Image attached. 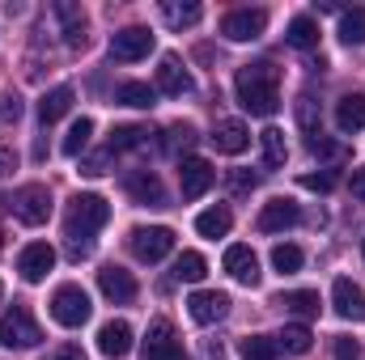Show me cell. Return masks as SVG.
Instances as JSON below:
<instances>
[{
	"mask_svg": "<svg viewBox=\"0 0 365 360\" xmlns=\"http://www.w3.org/2000/svg\"><path fill=\"white\" fill-rule=\"evenodd\" d=\"M340 38H344L349 47H361L365 43V4L349 9V13L340 17Z\"/></svg>",
	"mask_w": 365,
	"mask_h": 360,
	"instance_id": "obj_30",
	"label": "cell"
},
{
	"mask_svg": "<svg viewBox=\"0 0 365 360\" xmlns=\"http://www.w3.org/2000/svg\"><path fill=\"white\" fill-rule=\"evenodd\" d=\"M115 102L136 106V110H149V106H158V90L145 85V81H123V85L115 90Z\"/></svg>",
	"mask_w": 365,
	"mask_h": 360,
	"instance_id": "obj_24",
	"label": "cell"
},
{
	"mask_svg": "<svg viewBox=\"0 0 365 360\" xmlns=\"http://www.w3.org/2000/svg\"><path fill=\"white\" fill-rule=\"evenodd\" d=\"M149 51H153V34L145 26H128V30H115L110 34V60L132 64V60H145Z\"/></svg>",
	"mask_w": 365,
	"mask_h": 360,
	"instance_id": "obj_9",
	"label": "cell"
},
{
	"mask_svg": "<svg viewBox=\"0 0 365 360\" xmlns=\"http://www.w3.org/2000/svg\"><path fill=\"white\" fill-rule=\"evenodd\" d=\"M140 144H149V132L145 127H115L110 132V153H123V149H140Z\"/></svg>",
	"mask_w": 365,
	"mask_h": 360,
	"instance_id": "obj_34",
	"label": "cell"
},
{
	"mask_svg": "<svg viewBox=\"0 0 365 360\" xmlns=\"http://www.w3.org/2000/svg\"><path fill=\"white\" fill-rule=\"evenodd\" d=\"M234 93H238L242 110H251V115H276V106H280V68H276L272 60L238 68Z\"/></svg>",
	"mask_w": 365,
	"mask_h": 360,
	"instance_id": "obj_1",
	"label": "cell"
},
{
	"mask_svg": "<svg viewBox=\"0 0 365 360\" xmlns=\"http://www.w3.org/2000/svg\"><path fill=\"white\" fill-rule=\"evenodd\" d=\"M98 352H102V356H110V360L128 356V352H132V327H128L123 318L106 322V327L98 331Z\"/></svg>",
	"mask_w": 365,
	"mask_h": 360,
	"instance_id": "obj_18",
	"label": "cell"
},
{
	"mask_svg": "<svg viewBox=\"0 0 365 360\" xmlns=\"http://www.w3.org/2000/svg\"><path fill=\"white\" fill-rule=\"evenodd\" d=\"M179 144H182V149H191V144H195V127H191V123L170 127V153H179Z\"/></svg>",
	"mask_w": 365,
	"mask_h": 360,
	"instance_id": "obj_38",
	"label": "cell"
},
{
	"mask_svg": "<svg viewBox=\"0 0 365 360\" xmlns=\"http://www.w3.org/2000/svg\"><path fill=\"white\" fill-rule=\"evenodd\" d=\"M187 314H191L200 327H212V322H221V318L230 314V297H225V292H217V288L191 292V297H187Z\"/></svg>",
	"mask_w": 365,
	"mask_h": 360,
	"instance_id": "obj_11",
	"label": "cell"
},
{
	"mask_svg": "<svg viewBox=\"0 0 365 360\" xmlns=\"http://www.w3.org/2000/svg\"><path fill=\"white\" fill-rule=\"evenodd\" d=\"M90 136H93V123L90 119H77V123L68 127V136H64V157H77V153L90 144Z\"/></svg>",
	"mask_w": 365,
	"mask_h": 360,
	"instance_id": "obj_35",
	"label": "cell"
},
{
	"mask_svg": "<svg viewBox=\"0 0 365 360\" xmlns=\"http://www.w3.org/2000/svg\"><path fill=\"white\" fill-rule=\"evenodd\" d=\"M4 203H9V199H4V195H0V212H4Z\"/></svg>",
	"mask_w": 365,
	"mask_h": 360,
	"instance_id": "obj_47",
	"label": "cell"
},
{
	"mask_svg": "<svg viewBox=\"0 0 365 360\" xmlns=\"http://www.w3.org/2000/svg\"><path fill=\"white\" fill-rule=\"evenodd\" d=\"M9 170H17V153H13L9 144H0V179H4Z\"/></svg>",
	"mask_w": 365,
	"mask_h": 360,
	"instance_id": "obj_44",
	"label": "cell"
},
{
	"mask_svg": "<svg viewBox=\"0 0 365 360\" xmlns=\"http://www.w3.org/2000/svg\"><path fill=\"white\" fill-rule=\"evenodd\" d=\"M297 221H302V208H297L293 199H268L255 225H259V233H280V229H289V225H297Z\"/></svg>",
	"mask_w": 365,
	"mask_h": 360,
	"instance_id": "obj_16",
	"label": "cell"
},
{
	"mask_svg": "<svg viewBox=\"0 0 365 360\" xmlns=\"http://www.w3.org/2000/svg\"><path fill=\"white\" fill-rule=\"evenodd\" d=\"M302 263H306V255H302L297 246H276L272 250V268L280 271V275H293Z\"/></svg>",
	"mask_w": 365,
	"mask_h": 360,
	"instance_id": "obj_36",
	"label": "cell"
},
{
	"mask_svg": "<svg viewBox=\"0 0 365 360\" xmlns=\"http://www.w3.org/2000/svg\"><path fill=\"white\" fill-rule=\"evenodd\" d=\"M259 140H264V166H268V170L284 166V157H289V149H284V132H280V127H268Z\"/></svg>",
	"mask_w": 365,
	"mask_h": 360,
	"instance_id": "obj_32",
	"label": "cell"
},
{
	"mask_svg": "<svg viewBox=\"0 0 365 360\" xmlns=\"http://www.w3.org/2000/svg\"><path fill=\"white\" fill-rule=\"evenodd\" d=\"M98 288H102V297H106V301H115V305L136 301V280H132V271L115 268V263L98 271Z\"/></svg>",
	"mask_w": 365,
	"mask_h": 360,
	"instance_id": "obj_13",
	"label": "cell"
},
{
	"mask_svg": "<svg viewBox=\"0 0 365 360\" xmlns=\"http://www.w3.org/2000/svg\"><path fill=\"white\" fill-rule=\"evenodd\" d=\"M208 140L217 144V153L238 157V153L251 144V132H247V123H242V119H225V123H217V127H212V136H208Z\"/></svg>",
	"mask_w": 365,
	"mask_h": 360,
	"instance_id": "obj_17",
	"label": "cell"
},
{
	"mask_svg": "<svg viewBox=\"0 0 365 360\" xmlns=\"http://www.w3.org/2000/svg\"><path fill=\"white\" fill-rule=\"evenodd\" d=\"M208 275V263H204V255H195V250H182L179 259H175V280H187V284H195V280H204Z\"/></svg>",
	"mask_w": 365,
	"mask_h": 360,
	"instance_id": "obj_31",
	"label": "cell"
},
{
	"mask_svg": "<svg viewBox=\"0 0 365 360\" xmlns=\"http://www.w3.org/2000/svg\"><path fill=\"white\" fill-rule=\"evenodd\" d=\"M13 216L21 225H43L51 216V191L43 182H26L17 195H13Z\"/></svg>",
	"mask_w": 365,
	"mask_h": 360,
	"instance_id": "obj_6",
	"label": "cell"
},
{
	"mask_svg": "<svg viewBox=\"0 0 365 360\" xmlns=\"http://www.w3.org/2000/svg\"><path fill=\"white\" fill-rule=\"evenodd\" d=\"M310 327H302V322H293V327H284L280 335H276V348H284V352H293V356H302V352H310Z\"/></svg>",
	"mask_w": 365,
	"mask_h": 360,
	"instance_id": "obj_29",
	"label": "cell"
},
{
	"mask_svg": "<svg viewBox=\"0 0 365 360\" xmlns=\"http://www.w3.org/2000/svg\"><path fill=\"white\" fill-rule=\"evenodd\" d=\"M238 352H242V360H276V339H268V335H247L242 344H238Z\"/></svg>",
	"mask_w": 365,
	"mask_h": 360,
	"instance_id": "obj_33",
	"label": "cell"
},
{
	"mask_svg": "<svg viewBox=\"0 0 365 360\" xmlns=\"http://www.w3.org/2000/svg\"><path fill=\"white\" fill-rule=\"evenodd\" d=\"M361 250H365V242H361Z\"/></svg>",
	"mask_w": 365,
	"mask_h": 360,
	"instance_id": "obj_49",
	"label": "cell"
},
{
	"mask_svg": "<svg viewBox=\"0 0 365 360\" xmlns=\"http://www.w3.org/2000/svg\"><path fill=\"white\" fill-rule=\"evenodd\" d=\"M284 38H289V47L310 51V47H319V21L302 13V17H293V21H289V34H284Z\"/></svg>",
	"mask_w": 365,
	"mask_h": 360,
	"instance_id": "obj_26",
	"label": "cell"
},
{
	"mask_svg": "<svg viewBox=\"0 0 365 360\" xmlns=\"http://www.w3.org/2000/svg\"><path fill=\"white\" fill-rule=\"evenodd\" d=\"M225 271L238 280V284H259V259L251 246H230L225 250Z\"/></svg>",
	"mask_w": 365,
	"mask_h": 360,
	"instance_id": "obj_19",
	"label": "cell"
},
{
	"mask_svg": "<svg viewBox=\"0 0 365 360\" xmlns=\"http://www.w3.org/2000/svg\"><path fill=\"white\" fill-rule=\"evenodd\" d=\"M43 360H90V356H86L81 344H60V348H51Z\"/></svg>",
	"mask_w": 365,
	"mask_h": 360,
	"instance_id": "obj_40",
	"label": "cell"
},
{
	"mask_svg": "<svg viewBox=\"0 0 365 360\" xmlns=\"http://www.w3.org/2000/svg\"><path fill=\"white\" fill-rule=\"evenodd\" d=\"M264 30H268V13H264V9H234V13L221 17V34H225L230 43H251V38H259Z\"/></svg>",
	"mask_w": 365,
	"mask_h": 360,
	"instance_id": "obj_8",
	"label": "cell"
},
{
	"mask_svg": "<svg viewBox=\"0 0 365 360\" xmlns=\"http://www.w3.org/2000/svg\"><path fill=\"white\" fill-rule=\"evenodd\" d=\"M0 119H4V123H17V119H21V97H17V93H4V97H0Z\"/></svg>",
	"mask_w": 365,
	"mask_h": 360,
	"instance_id": "obj_41",
	"label": "cell"
},
{
	"mask_svg": "<svg viewBox=\"0 0 365 360\" xmlns=\"http://www.w3.org/2000/svg\"><path fill=\"white\" fill-rule=\"evenodd\" d=\"M123 191L136 203H145V208H162L166 203V186H162V179L153 170H128L123 174Z\"/></svg>",
	"mask_w": 365,
	"mask_h": 360,
	"instance_id": "obj_10",
	"label": "cell"
},
{
	"mask_svg": "<svg viewBox=\"0 0 365 360\" xmlns=\"http://www.w3.org/2000/svg\"><path fill=\"white\" fill-rule=\"evenodd\" d=\"M128 246H132V255L140 259V263H162L170 250H175V229H166V225H149V229H132V238H128Z\"/></svg>",
	"mask_w": 365,
	"mask_h": 360,
	"instance_id": "obj_5",
	"label": "cell"
},
{
	"mask_svg": "<svg viewBox=\"0 0 365 360\" xmlns=\"http://www.w3.org/2000/svg\"><path fill=\"white\" fill-rule=\"evenodd\" d=\"M110 221V203L102 195H73L68 199V221H64V233H68V255L73 259H90L93 250V233Z\"/></svg>",
	"mask_w": 365,
	"mask_h": 360,
	"instance_id": "obj_2",
	"label": "cell"
},
{
	"mask_svg": "<svg viewBox=\"0 0 365 360\" xmlns=\"http://www.w3.org/2000/svg\"><path fill=\"white\" fill-rule=\"evenodd\" d=\"M230 186H234V191H251V186H255V174H242V170H238V174H230Z\"/></svg>",
	"mask_w": 365,
	"mask_h": 360,
	"instance_id": "obj_46",
	"label": "cell"
},
{
	"mask_svg": "<svg viewBox=\"0 0 365 360\" xmlns=\"http://www.w3.org/2000/svg\"><path fill=\"white\" fill-rule=\"evenodd\" d=\"M140 356L145 360H187L182 356L179 335H175V327H170L166 318H153V322H149V335H145V344H140Z\"/></svg>",
	"mask_w": 365,
	"mask_h": 360,
	"instance_id": "obj_7",
	"label": "cell"
},
{
	"mask_svg": "<svg viewBox=\"0 0 365 360\" xmlns=\"http://www.w3.org/2000/svg\"><path fill=\"white\" fill-rule=\"evenodd\" d=\"M349 191H353L357 199H365V166H361V170H353V179H349Z\"/></svg>",
	"mask_w": 365,
	"mask_h": 360,
	"instance_id": "obj_45",
	"label": "cell"
},
{
	"mask_svg": "<svg viewBox=\"0 0 365 360\" xmlns=\"http://www.w3.org/2000/svg\"><path fill=\"white\" fill-rule=\"evenodd\" d=\"M276 305H284V309H289V314H297V318H314V314H319V292H310V288L280 292V297H276Z\"/></svg>",
	"mask_w": 365,
	"mask_h": 360,
	"instance_id": "obj_28",
	"label": "cell"
},
{
	"mask_svg": "<svg viewBox=\"0 0 365 360\" xmlns=\"http://www.w3.org/2000/svg\"><path fill=\"white\" fill-rule=\"evenodd\" d=\"M336 360H357V339H336Z\"/></svg>",
	"mask_w": 365,
	"mask_h": 360,
	"instance_id": "obj_43",
	"label": "cell"
},
{
	"mask_svg": "<svg viewBox=\"0 0 365 360\" xmlns=\"http://www.w3.org/2000/svg\"><path fill=\"white\" fill-rule=\"evenodd\" d=\"M302 186H306V191H331V186H336V174H331V170H319V174H302Z\"/></svg>",
	"mask_w": 365,
	"mask_h": 360,
	"instance_id": "obj_39",
	"label": "cell"
},
{
	"mask_svg": "<svg viewBox=\"0 0 365 360\" xmlns=\"http://www.w3.org/2000/svg\"><path fill=\"white\" fill-rule=\"evenodd\" d=\"M331 301H336V314H340V318H349V322H361L365 318V292L349 280V275H340V280L331 284Z\"/></svg>",
	"mask_w": 365,
	"mask_h": 360,
	"instance_id": "obj_15",
	"label": "cell"
},
{
	"mask_svg": "<svg viewBox=\"0 0 365 360\" xmlns=\"http://www.w3.org/2000/svg\"><path fill=\"white\" fill-rule=\"evenodd\" d=\"M158 90L170 93V97H182V93H191V77H187V68H182L175 55H166V60L158 64Z\"/></svg>",
	"mask_w": 365,
	"mask_h": 360,
	"instance_id": "obj_20",
	"label": "cell"
},
{
	"mask_svg": "<svg viewBox=\"0 0 365 360\" xmlns=\"http://www.w3.org/2000/svg\"><path fill=\"white\" fill-rule=\"evenodd\" d=\"M162 17H166V26H175V30H187V26H195L200 17H204V9L195 4V0H166L162 4Z\"/></svg>",
	"mask_w": 365,
	"mask_h": 360,
	"instance_id": "obj_27",
	"label": "cell"
},
{
	"mask_svg": "<svg viewBox=\"0 0 365 360\" xmlns=\"http://www.w3.org/2000/svg\"><path fill=\"white\" fill-rule=\"evenodd\" d=\"M0 297H4V284H0Z\"/></svg>",
	"mask_w": 365,
	"mask_h": 360,
	"instance_id": "obj_48",
	"label": "cell"
},
{
	"mask_svg": "<svg viewBox=\"0 0 365 360\" xmlns=\"http://www.w3.org/2000/svg\"><path fill=\"white\" fill-rule=\"evenodd\" d=\"M68 110H73V90H68V85H56L51 93H43V102H38V119H43V127L56 123V119H64Z\"/></svg>",
	"mask_w": 365,
	"mask_h": 360,
	"instance_id": "obj_22",
	"label": "cell"
},
{
	"mask_svg": "<svg viewBox=\"0 0 365 360\" xmlns=\"http://www.w3.org/2000/svg\"><path fill=\"white\" fill-rule=\"evenodd\" d=\"M56 17L64 21V38L68 47H86V13L77 4H56Z\"/></svg>",
	"mask_w": 365,
	"mask_h": 360,
	"instance_id": "obj_25",
	"label": "cell"
},
{
	"mask_svg": "<svg viewBox=\"0 0 365 360\" xmlns=\"http://www.w3.org/2000/svg\"><path fill=\"white\" fill-rule=\"evenodd\" d=\"M297 123L310 132V140L319 136V119H314V97H310V93H302V97H297Z\"/></svg>",
	"mask_w": 365,
	"mask_h": 360,
	"instance_id": "obj_37",
	"label": "cell"
},
{
	"mask_svg": "<svg viewBox=\"0 0 365 360\" xmlns=\"http://www.w3.org/2000/svg\"><path fill=\"white\" fill-rule=\"evenodd\" d=\"M56 268V250L47 246V242H30L21 255H17V271H21V280L26 284H38V280H47V271Z\"/></svg>",
	"mask_w": 365,
	"mask_h": 360,
	"instance_id": "obj_12",
	"label": "cell"
},
{
	"mask_svg": "<svg viewBox=\"0 0 365 360\" xmlns=\"http://www.w3.org/2000/svg\"><path fill=\"white\" fill-rule=\"evenodd\" d=\"M336 127L340 132H361L365 127V93H349V97H340V106H336Z\"/></svg>",
	"mask_w": 365,
	"mask_h": 360,
	"instance_id": "obj_21",
	"label": "cell"
},
{
	"mask_svg": "<svg viewBox=\"0 0 365 360\" xmlns=\"http://www.w3.org/2000/svg\"><path fill=\"white\" fill-rule=\"evenodd\" d=\"M217 182V170L204 162V157H187L179 170V186H182V199H200L208 186Z\"/></svg>",
	"mask_w": 365,
	"mask_h": 360,
	"instance_id": "obj_14",
	"label": "cell"
},
{
	"mask_svg": "<svg viewBox=\"0 0 365 360\" xmlns=\"http://www.w3.org/2000/svg\"><path fill=\"white\" fill-rule=\"evenodd\" d=\"M110 157H115V153L106 149V153H98V157H90V162H86L81 170H86V174H106V162H110Z\"/></svg>",
	"mask_w": 365,
	"mask_h": 360,
	"instance_id": "obj_42",
	"label": "cell"
},
{
	"mask_svg": "<svg viewBox=\"0 0 365 360\" xmlns=\"http://www.w3.org/2000/svg\"><path fill=\"white\" fill-rule=\"evenodd\" d=\"M230 225H234V216H230V208H208V212H200L195 216V233L200 238H225L230 233Z\"/></svg>",
	"mask_w": 365,
	"mask_h": 360,
	"instance_id": "obj_23",
	"label": "cell"
},
{
	"mask_svg": "<svg viewBox=\"0 0 365 360\" xmlns=\"http://www.w3.org/2000/svg\"><path fill=\"white\" fill-rule=\"evenodd\" d=\"M93 314L90 297H86V288L81 284H64V288H56V297H51V318L60 322V327H68V331H77V327H86Z\"/></svg>",
	"mask_w": 365,
	"mask_h": 360,
	"instance_id": "obj_3",
	"label": "cell"
},
{
	"mask_svg": "<svg viewBox=\"0 0 365 360\" xmlns=\"http://www.w3.org/2000/svg\"><path fill=\"white\" fill-rule=\"evenodd\" d=\"M38 339H43V331H38V322L26 305H9L0 314V344L4 348H34Z\"/></svg>",
	"mask_w": 365,
	"mask_h": 360,
	"instance_id": "obj_4",
	"label": "cell"
}]
</instances>
